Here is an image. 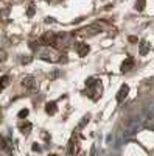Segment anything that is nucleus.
<instances>
[{
  "instance_id": "1",
  "label": "nucleus",
  "mask_w": 154,
  "mask_h": 156,
  "mask_svg": "<svg viewBox=\"0 0 154 156\" xmlns=\"http://www.w3.org/2000/svg\"><path fill=\"white\" fill-rule=\"evenodd\" d=\"M128 92H129V87H128V86H123V87L120 89V92H118L117 100H118V101H121V100H123V97H126V94H128Z\"/></svg>"
},
{
  "instance_id": "2",
  "label": "nucleus",
  "mask_w": 154,
  "mask_h": 156,
  "mask_svg": "<svg viewBox=\"0 0 154 156\" xmlns=\"http://www.w3.org/2000/svg\"><path fill=\"white\" fill-rule=\"evenodd\" d=\"M47 112L48 114H55L56 112V105H55V103H48V105H47Z\"/></svg>"
},
{
  "instance_id": "3",
  "label": "nucleus",
  "mask_w": 154,
  "mask_h": 156,
  "mask_svg": "<svg viewBox=\"0 0 154 156\" xmlns=\"http://www.w3.org/2000/svg\"><path fill=\"white\" fill-rule=\"evenodd\" d=\"M27 114H28V111L25 109V111H20V114H19V115H20V117H23V115H27Z\"/></svg>"
},
{
  "instance_id": "4",
  "label": "nucleus",
  "mask_w": 154,
  "mask_h": 156,
  "mask_svg": "<svg viewBox=\"0 0 154 156\" xmlns=\"http://www.w3.org/2000/svg\"><path fill=\"white\" fill-rule=\"evenodd\" d=\"M50 156H55V154H50Z\"/></svg>"
}]
</instances>
